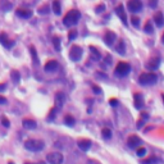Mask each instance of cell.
I'll use <instances>...</instances> for the list:
<instances>
[{"label": "cell", "instance_id": "cell-21", "mask_svg": "<svg viewBox=\"0 0 164 164\" xmlns=\"http://www.w3.org/2000/svg\"><path fill=\"white\" fill-rule=\"evenodd\" d=\"M53 12L57 16H59L62 13V5H60V1H59V0H54L53 1Z\"/></svg>", "mask_w": 164, "mask_h": 164}, {"label": "cell", "instance_id": "cell-23", "mask_svg": "<svg viewBox=\"0 0 164 164\" xmlns=\"http://www.w3.org/2000/svg\"><path fill=\"white\" fill-rule=\"evenodd\" d=\"M30 51H31V57H32V62L33 64H39V57H37V53H36V49L35 46H30Z\"/></svg>", "mask_w": 164, "mask_h": 164}, {"label": "cell", "instance_id": "cell-13", "mask_svg": "<svg viewBox=\"0 0 164 164\" xmlns=\"http://www.w3.org/2000/svg\"><path fill=\"white\" fill-rule=\"evenodd\" d=\"M0 43H1L3 46H5L6 49H10L13 45H14V41L9 40V37H8V35H6V33H1V35H0Z\"/></svg>", "mask_w": 164, "mask_h": 164}, {"label": "cell", "instance_id": "cell-42", "mask_svg": "<svg viewBox=\"0 0 164 164\" xmlns=\"http://www.w3.org/2000/svg\"><path fill=\"white\" fill-rule=\"evenodd\" d=\"M105 63H106V64H111V57H110V55H106Z\"/></svg>", "mask_w": 164, "mask_h": 164}, {"label": "cell", "instance_id": "cell-15", "mask_svg": "<svg viewBox=\"0 0 164 164\" xmlns=\"http://www.w3.org/2000/svg\"><path fill=\"white\" fill-rule=\"evenodd\" d=\"M133 99H135V106L137 109H142L145 104H144V97H142L141 94H135Z\"/></svg>", "mask_w": 164, "mask_h": 164}, {"label": "cell", "instance_id": "cell-9", "mask_svg": "<svg viewBox=\"0 0 164 164\" xmlns=\"http://www.w3.org/2000/svg\"><path fill=\"white\" fill-rule=\"evenodd\" d=\"M116 13H117V16L121 18V21L123 22V24L124 26H127L128 24V22H127V14H126V10H124V6L122 5V4H119L116 8Z\"/></svg>", "mask_w": 164, "mask_h": 164}, {"label": "cell", "instance_id": "cell-17", "mask_svg": "<svg viewBox=\"0 0 164 164\" xmlns=\"http://www.w3.org/2000/svg\"><path fill=\"white\" fill-rule=\"evenodd\" d=\"M12 8L13 5L9 0H0V10L1 12H9V10H12Z\"/></svg>", "mask_w": 164, "mask_h": 164}, {"label": "cell", "instance_id": "cell-46", "mask_svg": "<svg viewBox=\"0 0 164 164\" xmlns=\"http://www.w3.org/2000/svg\"><path fill=\"white\" fill-rule=\"evenodd\" d=\"M162 99H163V103H164V94H162Z\"/></svg>", "mask_w": 164, "mask_h": 164}, {"label": "cell", "instance_id": "cell-41", "mask_svg": "<svg viewBox=\"0 0 164 164\" xmlns=\"http://www.w3.org/2000/svg\"><path fill=\"white\" fill-rule=\"evenodd\" d=\"M145 121H146V119H144V118H141V119L137 122V128H141L142 126H144V122H145Z\"/></svg>", "mask_w": 164, "mask_h": 164}, {"label": "cell", "instance_id": "cell-19", "mask_svg": "<svg viewBox=\"0 0 164 164\" xmlns=\"http://www.w3.org/2000/svg\"><path fill=\"white\" fill-rule=\"evenodd\" d=\"M78 148L82 150V151H87L90 148H91V141L90 140H80L78 141Z\"/></svg>", "mask_w": 164, "mask_h": 164}, {"label": "cell", "instance_id": "cell-34", "mask_svg": "<svg viewBox=\"0 0 164 164\" xmlns=\"http://www.w3.org/2000/svg\"><path fill=\"white\" fill-rule=\"evenodd\" d=\"M57 110H58L57 108H53V109H50V113H49V116H48V119H49V121H53V119H54L55 114H57L55 111H57Z\"/></svg>", "mask_w": 164, "mask_h": 164}, {"label": "cell", "instance_id": "cell-29", "mask_svg": "<svg viewBox=\"0 0 164 164\" xmlns=\"http://www.w3.org/2000/svg\"><path fill=\"white\" fill-rule=\"evenodd\" d=\"M158 162H159L158 158H155V156H151V158H149V159L142 160L141 164H155V163H158Z\"/></svg>", "mask_w": 164, "mask_h": 164}, {"label": "cell", "instance_id": "cell-47", "mask_svg": "<svg viewBox=\"0 0 164 164\" xmlns=\"http://www.w3.org/2000/svg\"><path fill=\"white\" fill-rule=\"evenodd\" d=\"M37 164H45L44 162H40V163H37Z\"/></svg>", "mask_w": 164, "mask_h": 164}, {"label": "cell", "instance_id": "cell-38", "mask_svg": "<svg viewBox=\"0 0 164 164\" xmlns=\"http://www.w3.org/2000/svg\"><path fill=\"white\" fill-rule=\"evenodd\" d=\"M92 90H94V92L95 94H103L102 89H100L99 86H96V85H92Z\"/></svg>", "mask_w": 164, "mask_h": 164}, {"label": "cell", "instance_id": "cell-31", "mask_svg": "<svg viewBox=\"0 0 164 164\" xmlns=\"http://www.w3.org/2000/svg\"><path fill=\"white\" fill-rule=\"evenodd\" d=\"M53 44H54V48L57 49L58 51L60 50V39H59V37H57V36L54 37V39H53Z\"/></svg>", "mask_w": 164, "mask_h": 164}, {"label": "cell", "instance_id": "cell-44", "mask_svg": "<svg viewBox=\"0 0 164 164\" xmlns=\"http://www.w3.org/2000/svg\"><path fill=\"white\" fill-rule=\"evenodd\" d=\"M6 89V85L5 83H1V85H0V91H3V90H5Z\"/></svg>", "mask_w": 164, "mask_h": 164}, {"label": "cell", "instance_id": "cell-5", "mask_svg": "<svg viewBox=\"0 0 164 164\" xmlns=\"http://www.w3.org/2000/svg\"><path fill=\"white\" fill-rule=\"evenodd\" d=\"M82 48L78 46V45H73L71 48V51H69V58H71V60L73 62H78L80 59L82 58Z\"/></svg>", "mask_w": 164, "mask_h": 164}, {"label": "cell", "instance_id": "cell-12", "mask_svg": "<svg viewBox=\"0 0 164 164\" xmlns=\"http://www.w3.org/2000/svg\"><path fill=\"white\" fill-rule=\"evenodd\" d=\"M33 14V12L31 9H27V8H19L17 9V16L21 17V18H24V19H28L31 18Z\"/></svg>", "mask_w": 164, "mask_h": 164}, {"label": "cell", "instance_id": "cell-33", "mask_svg": "<svg viewBox=\"0 0 164 164\" xmlns=\"http://www.w3.org/2000/svg\"><path fill=\"white\" fill-rule=\"evenodd\" d=\"M39 13H40V14H48V13H49V6L46 4L43 5L41 8H39Z\"/></svg>", "mask_w": 164, "mask_h": 164}, {"label": "cell", "instance_id": "cell-43", "mask_svg": "<svg viewBox=\"0 0 164 164\" xmlns=\"http://www.w3.org/2000/svg\"><path fill=\"white\" fill-rule=\"evenodd\" d=\"M0 104H6V99L4 96H0Z\"/></svg>", "mask_w": 164, "mask_h": 164}, {"label": "cell", "instance_id": "cell-28", "mask_svg": "<svg viewBox=\"0 0 164 164\" xmlns=\"http://www.w3.org/2000/svg\"><path fill=\"white\" fill-rule=\"evenodd\" d=\"M102 135H103V137L105 138V140H108V138L111 137V130H110V128H103Z\"/></svg>", "mask_w": 164, "mask_h": 164}, {"label": "cell", "instance_id": "cell-1", "mask_svg": "<svg viewBox=\"0 0 164 164\" xmlns=\"http://www.w3.org/2000/svg\"><path fill=\"white\" fill-rule=\"evenodd\" d=\"M80 18H81V13H80V10L72 9L64 16V18H63V24H64L65 27H73L78 23Z\"/></svg>", "mask_w": 164, "mask_h": 164}, {"label": "cell", "instance_id": "cell-14", "mask_svg": "<svg viewBox=\"0 0 164 164\" xmlns=\"http://www.w3.org/2000/svg\"><path fill=\"white\" fill-rule=\"evenodd\" d=\"M140 144H141V138L138 137V136H130L127 140V145H128V148H131V149L137 148Z\"/></svg>", "mask_w": 164, "mask_h": 164}, {"label": "cell", "instance_id": "cell-39", "mask_svg": "<svg viewBox=\"0 0 164 164\" xmlns=\"http://www.w3.org/2000/svg\"><path fill=\"white\" fill-rule=\"evenodd\" d=\"M156 4H158V0H149V5L151 6V8H155Z\"/></svg>", "mask_w": 164, "mask_h": 164}, {"label": "cell", "instance_id": "cell-49", "mask_svg": "<svg viewBox=\"0 0 164 164\" xmlns=\"http://www.w3.org/2000/svg\"><path fill=\"white\" fill-rule=\"evenodd\" d=\"M24 164H31V163H24Z\"/></svg>", "mask_w": 164, "mask_h": 164}, {"label": "cell", "instance_id": "cell-36", "mask_svg": "<svg viewBox=\"0 0 164 164\" xmlns=\"http://www.w3.org/2000/svg\"><path fill=\"white\" fill-rule=\"evenodd\" d=\"M137 156H144L145 154H146V149L145 148H138V150H137Z\"/></svg>", "mask_w": 164, "mask_h": 164}, {"label": "cell", "instance_id": "cell-18", "mask_svg": "<svg viewBox=\"0 0 164 164\" xmlns=\"http://www.w3.org/2000/svg\"><path fill=\"white\" fill-rule=\"evenodd\" d=\"M154 21L156 23V26L158 27H163L164 26V16L162 12H156L154 14Z\"/></svg>", "mask_w": 164, "mask_h": 164}, {"label": "cell", "instance_id": "cell-32", "mask_svg": "<svg viewBox=\"0 0 164 164\" xmlns=\"http://www.w3.org/2000/svg\"><path fill=\"white\" fill-rule=\"evenodd\" d=\"M76 37H77V31H76V30H71V31H69V35H68L69 41H73Z\"/></svg>", "mask_w": 164, "mask_h": 164}, {"label": "cell", "instance_id": "cell-24", "mask_svg": "<svg viewBox=\"0 0 164 164\" xmlns=\"http://www.w3.org/2000/svg\"><path fill=\"white\" fill-rule=\"evenodd\" d=\"M10 78L13 80V82L14 83H18L21 81V75L18 71H16V69H13L12 72H10Z\"/></svg>", "mask_w": 164, "mask_h": 164}, {"label": "cell", "instance_id": "cell-26", "mask_svg": "<svg viewBox=\"0 0 164 164\" xmlns=\"http://www.w3.org/2000/svg\"><path fill=\"white\" fill-rule=\"evenodd\" d=\"M90 50H91V53H92V59L97 60V59L102 58V54L99 53V50H97V49H95L94 46H91V48H90Z\"/></svg>", "mask_w": 164, "mask_h": 164}, {"label": "cell", "instance_id": "cell-40", "mask_svg": "<svg viewBox=\"0 0 164 164\" xmlns=\"http://www.w3.org/2000/svg\"><path fill=\"white\" fill-rule=\"evenodd\" d=\"M109 103H110L111 106H117V105H118V100H117V99H110Z\"/></svg>", "mask_w": 164, "mask_h": 164}, {"label": "cell", "instance_id": "cell-25", "mask_svg": "<svg viewBox=\"0 0 164 164\" xmlns=\"http://www.w3.org/2000/svg\"><path fill=\"white\" fill-rule=\"evenodd\" d=\"M144 31H145L146 33H153V32H154V27H153V23L150 22V21H148V22L145 23Z\"/></svg>", "mask_w": 164, "mask_h": 164}, {"label": "cell", "instance_id": "cell-2", "mask_svg": "<svg viewBox=\"0 0 164 164\" xmlns=\"http://www.w3.org/2000/svg\"><path fill=\"white\" fill-rule=\"evenodd\" d=\"M158 81V76L153 72H146V73H142L138 78V82L141 83L142 86H148V85H154Z\"/></svg>", "mask_w": 164, "mask_h": 164}, {"label": "cell", "instance_id": "cell-35", "mask_svg": "<svg viewBox=\"0 0 164 164\" xmlns=\"http://www.w3.org/2000/svg\"><path fill=\"white\" fill-rule=\"evenodd\" d=\"M104 10H105V5H104V4H100V5H97L96 8H95V12L96 13H103Z\"/></svg>", "mask_w": 164, "mask_h": 164}, {"label": "cell", "instance_id": "cell-45", "mask_svg": "<svg viewBox=\"0 0 164 164\" xmlns=\"http://www.w3.org/2000/svg\"><path fill=\"white\" fill-rule=\"evenodd\" d=\"M162 43L164 44V33H163V36H162Z\"/></svg>", "mask_w": 164, "mask_h": 164}, {"label": "cell", "instance_id": "cell-37", "mask_svg": "<svg viewBox=\"0 0 164 164\" xmlns=\"http://www.w3.org/2000/svg\"><path fill=\"white\" fill-rule=\"evenodd\" d=\"M1 124H3V126H5V127H9L10 123H9V119H8V118L3 117V118H1Z\"/></svg>", "mask_w": 164, "mask_h": 164}, {"label": "cell", "instance_id": "cell-6", "mask_svg": "<svg viewBox=\"0 0 164 164\" xmlns=\"http://www.w3.org/2000/svg\"><path fill=\"white\" fill-rule=\"evenodd\" d=\"M128 10L131 13H137V12H141L142 8H144V4H142L141 0H128Z\"/></svg>", "mask_w": 164, "mask_h": 164}, {"label": "cell", "instance_id": "cell-7", "mask_svg": "<svg viewBox=\"0 0 164 164\" xmlns=\"http://www.w3.org/2000/svg\"><path fill=\"white\" fill-rule=\"evenodd\" d=\"M46 160H48V163H50V164H62L63 155L58 151L49 153V154L46 155Z\"/></svg>", "mask_w": 164, "mask_h": 164}, {"label": "cell", "instance_id": "cell-4", "mask_svg": "<svg viewBox=\"0 0 164 164\" xmlns=\"http://www.w3.org/2000/svg\"><path fill=\"white\" fill-rule=\"evenodd\" d=\"M131 72V65L126 62H119L116 67V75L118 77H126Z\"/></svg>", "mask_w": 164, "mask_h": 164}, {"label": "cell", "instance_id": "cell-16", "mask_svg": "<svg viewBox=\"0 0 164 164\" xmlns=\"http://www.w3.org/2000/svg\"><path fill=\"white\" fill-rule=\"evenodd\" d=\"M57 68H58V62L57 60H49V62H46V64H45V67H44L45 72H53Z\"/></svg>", "mask_w": 164, "mask_h": 164}, {"label": "cell", "instance_id": "cell-10", "mask_svg": "<svg viewBox=\"0 0 164 164\" xmlns=\"http://www.w3.org/2000/svg\"><path fill=\"white\" fill-rule=\"evenodd\" d=\"M64 103H65V94L64 92L55 94V108H57V109H62Z\"/></svg>", "mask_w": 164, "mask_h": 164}, {"label": "cell", "instance_id": "cell-22", "mask_svg": "<svg viewBox=\"0 0 164 164\" xmlns=\"http://www.w3.org/2000/svg\"><path fill=\"white\" fill-rule=\"evenodd\" d=\"M117 51L121 55H124L126 54V44H124V41L123 40H119L118 41V45H117Z\"/></svg>", "mask_w": 164, "mask_h": 164}, {"label": "cell", "instance_id": "cell-30", "mask_svg": "<svg viewBox=\"0 0 164 164\" xmlns=\"http://www.w3.org/2000/svg\"><path fill=\"white\" fill-rule=\"evenodd\" d=\"M131 23H132V26H133L135 28H138V27H140V18H137V17H132Z\"/></svg>", "mask_w": 164, "mask_h": 164}, {"label": "cell", "instance_id": "cell-3", "mask_svg": "<svg viewBox=\"0 0 164 164\" xmlns=\"http://www.w3.org/2000/svg\"><path fill=\"white\" fill-rule=\"evenodd\" d=\"M44 141L41 140H27L24 142V148L30 151H41L44 149Z\"/></svg>", "mask_w": 164, "mask_h": 164}, {"label": "cell", "instance_id": "cell-11", "mask_svg": "<svg viewBox=\"0 0 164 164\" xmlns=\"http://www.w3.org/2000/svg\"><path fill=\"white\" fill-rule=\"evenodd\" d=\"M159 64H160V58L155 57V58H151V59H150V60L145 64V67L148 68L149 71H155V69L159 67Z\"/></svg>", "mask_w": 164, "mask_h": 164}, {"label": "cell", "instance_id": "cell-8", "mask_svg": "<svg viewBox=\"0 0 164 164\" xmlns=\"http://www.w3.org/2000/svg\"><path fill=\"white\" fill-rule=\"evenodd\" d=\"M114 41H117V35L113 32V31H106L105 35H104V43H105L108 46H111L114 44Z\"/></svg>", "mask_w": 164, "mask_h": 164}, {"label": "cell", "instance_id": "cell-48", "mask_svg": "<svg viewBox=\"0 0 164 164\" xmlns=\"http://www.w3.org/2000/svg\"><path fill=\"white\" fill-rule=\"evenodd\" d=\"M8 164H14V163H13V162H9V163H8Z\"/></svg>", "mask_w": 164, "mask_h": 164}, {"label": "cell", "instance_id": "cell-27", "mask_svg": "<svg viewBox=\"0 0 164 164\" xmlns=\"http://www.w3.org/2000/svg\"><path fill=\"white\" fill-rule=\"evenodd\" d=\"M64 122H65V124H67V126H69V127H72V126L76 123L75 118H73L72 116H69V114H68V116H65V118H64Z\"/></svg>", "mask_w": 164, "mask_h": 164}, {"label": "cell", "instance_id": "cell-20", "mask_svg": "<svg viewBox=\"0 0 164 164\" xmlns=\"http://www.w3.org/2000/svg\"><path fill=\"white\" fill-rule=\"evenodd\" d=\"M22 124H23V127L26 128V130H35L36 128V122L32 121V119H23L22 122Z\"/></svg>", "mask_w": 164, "mask_h": 164}]
</instances>
